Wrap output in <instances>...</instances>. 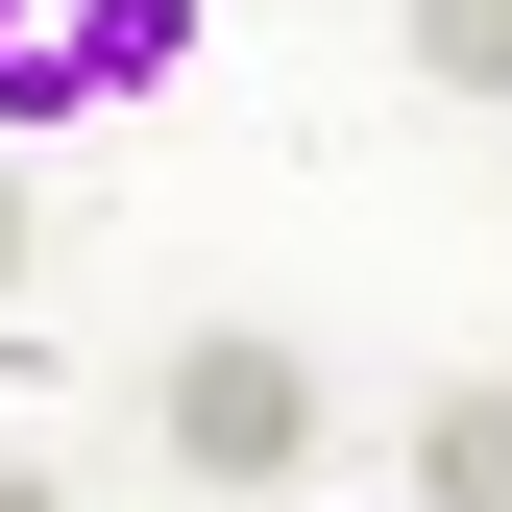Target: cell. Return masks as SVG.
<instances>
[{"instance_id": "cell-3", "label": "cell", "mask_w": 512, "mask_h": 512, "mask_svg": "<svg viewBox=\"0 0 512 512\" xmlns=\"http://www.w3.org/2000/svg\"><path fill=\"white\" fill-rule=\"evenodd\" d=\"M415 512H512V366L415 391Z\"/></svg>"}, {"instance_id": "cell-2", "label": "cell", "mask_w": 512, "mask_h": 512, "mask_svg": "<svg viewBox=\"0 0 512 512\" xmlns=\"http://www.w3.org/2000/svg\"><path fill=\"white\" fill-rule=\"evenodd\" d=\"M196 74V0H74V25L0 74V122H74V98H171Z\"/></svg>"}, {"instance_id": "cell-6", "label": "cell", "mask_w": 512, "mask_h": 512, "mask_svg": "<svg viewBox=\"0 0 512 512\" xmlns=\"http://www.w3.org/2000/svg\"><path fill=\"white\" fill-rule=\"evenodd\" d=\"M0 293H25V196H0Z\"/></svg>"}, {"instance_id": "cell-7", "label": "cell", "mask_w": 512, "mask_h": 512, "mask_svg": "<svg viewBox=\"0 0 512 512\" xmlns=\"http://www.w3.org/2000/svg\"><path fill=\"white\" fill-rule=\"evenodd\" d=\"M0 512H49V488H25V464H0Z\"/></svg>"}, {"instance_id": "cell-4", "label": "cell", "mask_w": 512, "mask_h": 512, "mask_svg": "<svg viewBox=\"0 0 512 512\" xmlns=\"http://www.w3.org/2000/svg\"><path fill=\"white\" fill-rule=\"evenodd\" d=\"M415 74L439 98H512V0H415Z\"/></svg>"}, {"instance_id": "cell-5", "label": "cell", "mask_w": 512, "mask_h": 512, "mask_svg": "<svg viewBox=\"0 0 512 512\" xmlns=\"http://www.w3.org/2000/svg\"><path fill=\"white\" fill-rule=\"evenodd\" d=\"M25 49H49V0H0V74H25Z\"/></svg>"}, {"instance_id": "cell-1", "label": "cell", "mask_w": 512, "mask_h": 512, "mask_svg": "<svg viewBox=\"0 0 512 512\" xmlns=\"http://www.w3.org/2000/svg\"><path fill=\"white\" fill-rule=\"evenodd\" d=\"M171 464H196V488H293V439H317V366L293 342H244V317H220V342H171Z\"/></svg>"}]
</instances>
